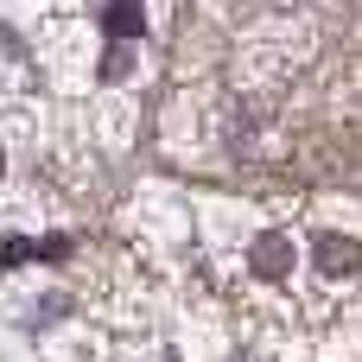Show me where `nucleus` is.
I'll return each mask as SVG.
<instances>
[{
    "mask_svg": "<svg viewBox=\"0 0 362 362\" xmlns=\"http://www.w3.org/2000/svg\"><path fill=\"white\" fill-rule=\"evenodd\" d=\"M0 172H6V153H0Z\"/></svg>",
    "mask_w": 362,
    "mask_h": 362,
    "instance_id": "2",
    "label": "nucleus"
},
{
    "mask_svg": "<svg viewBox=\"0 0 362 362\" xmlns=\"http://www.w3.org/2000/svg\"><path fill=\"white\" fill-rule=\"evenodd\" d=\"M255 267H261V274H286V267H293V242H286V235H261V242H255Z\"/></svg>",
    "mask_w": 362,
    "mask_h": 362,
    "instance_id": "1",
    "label": "nucleus"
}]
</instances>
